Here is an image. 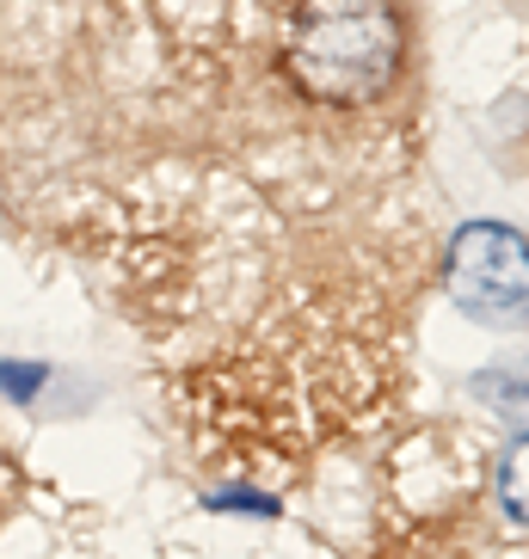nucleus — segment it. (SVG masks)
Listing matches in <instances>:
<instances>
[{"label":"nucleus","instance_id":"3","mask_svg":"<svg viewBox=\"0 0 529 559\" xmlns=\"http://www.w3.org/2000/svg\"><path fill=\"white\" fill-rule=\"evenodd\" d=\"M498 498H505V510H512L517 523H529V437L512 443V455L498 467Z\"/></svg>","mask_w":529,"mask_h":559},{"label":"nucleus","instance_id":"1","mask_svg":"<svg viewBox=\"0 0 529 559\" xmlns=\"http://www.w3.org/2000/svg\"><path fill=\"white\" fill-rule=\"evenodd\" d=\"M283 74L320 105H369L400 74L388 0H302L283 25Z\"/></svg>","mask_w":529,"mask_h":559},{"label":"nucleus","instance_id":"2","mask_svg":"<svg viewBox=\"0 0 529 559\" xmlns=\"http://www.w3.org/2000/svg\"><path fill=\"white\" fill-rule=\"evenodd\" d=\"M449 289L468 313L480 320H505L529 308V247L498 222H474L456 234L449 252Z\"/></svg>","mask_w":529,"mask_h":559}]
</instances>
